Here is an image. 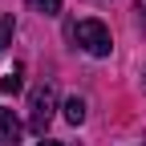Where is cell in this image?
Masks as SVG:
<instances>
[{"label":"cell","instance_id":"6da1fadb","mask_svg":"<svg viewBox=\"0 0 146 146\" xmlns=\"http://www.w3.org/2000/svg\"><path fill=\"white\" fill-rule=\"evenodd\" d=\"M73 41H77L89 57H110V49H114V36L102 21H77L73 25Z\"/></svg>","mask_w":146,"mask_h":146},{"label":"cell","instance_id":"7a4b0ae2","mask_svg":"<svg viewBox=\"0 0 146 146\" xmlns=\"http://www.w3.org/2000/svg\"><path fill=\"white\" fill-rule=\"evenodd\" d=\"M53 110H57V89L49 81H41L29 98V130L33 134H45V126L53 122Z\"/></svg>","mask_w":146,"mask_h":146},{"label":"cell","instance_id":"3957f363","mask_svg":"<svg viewBox=\"0 0 146 146\" xmlns=\"http://www.w3.org/2000/svg\"><path fill=\"white\" fill-rule=\"evenodd\" d=\"M16 142H21V122L12 110L0 106V146H16Z\"/></svg>","mask_w":146,"mask_h":146},{"label":"cell","instance_id":"277c9868","mask_svg":"<svg viewBox=\"0 0 146 146\" xmlns=\"http://www.w3.org/2000/svg\"><path fill=\"white\" fill-rule=\"evenodd\" d=\"M21 85H25V69H21V65H12V69H8V77L0 81V94H21Z\"/></svg>","mask_w":146,"mask_h":146},{"label":"cell","instance_id":"5b68a950","mask_svg":"<svg viewBox=\"0 0 146 146\" xmlns=\"http://www.w3.org/2000/svg\"><path fill=\"white\" fill-rule=\"evenodd\" d=\"M65 122H73V126L85 122V102H81V98H69V102H65Z\"/></svg>","mask_w":146,"mask_h":146},{"label":"cell","instance_id":"8992f818","mask_svg":"<svg viewBox=\"0 0 146 146\" xmlns=\"http://www.w3.org/2000/svg\"><path fill=\"white\" fill-rule=\"evenodd\" d=\"M29 8L41 12V16H57L61 12V0H29Z\"/></svg>","mask_w":146,"mask_h":146},{"label":"cell","instance_id":"52a82bcc","mask_svg":"<svg viewBox=\"0 0 146 146\" xmlns=\"http://www.w3.org/2000/svg\"><path fill=\"white\" fill-rule=\"evenodd\" d=\"M12 33H16V21L12 16H0V49L12 45Z\"/></svg>","mask_w":146,"mask_h":146},{"label":"cell","instance_id":"ba28073f","mask_svg":"<svg viewBox=\"0 0 146 146\" xmlns=\"http://www.w3.org/2000/svg\"><path fill=\"white\" fill-rule=\"evenodd\" d=\"M138 29H142V36H146V0H138Z\"/></svg>","mask_w":146,"mask_h":146},{"label":"cell","instance_id":"9c48e42d","mask_svg":"<svg viewBox=\"0 0 146 146\" xmlns=\"http://www.w3.org/2000/svg\"><path fill=\"white\" fill-rule=\"evenodd\" d=\"M41 146H61V142H41Z\"/></svg>","mask_w":146,"mask_h":146},{"label":"cell","instance_id":"30bf717a","mask_svg":"<svg viewBox=\"0 0 146 146\" xmlns=\"http://www.w3.org/2000/svg\"><path fill=\"white\" fill-rule=\"evenodd\" d=\"M142 146H146V142H142Z\"/></svg>","mask_w":146,"mask_h":146}]
</instances>
